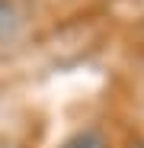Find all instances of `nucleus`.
Segmentation results:
<instances>
[{"label": "nucleus", "instance_id": "2", "mask_svg": "<svg viewBox=\"0 0 144 148\" xmlns=\"http://www.w3.org/2000/svg\"><path fill=\"white\" fill-rule=\"evenodd\" d=\"M70 148H90V145H83V142H80V145H70Z\"/></svg>", "mask_w": 144, "mask_h": 148}, {"label": "nucleus", "instance_id": "1", "mask_svg": "<svg viewBox=\"0 0 144 148\" xmlns=\"http://www.w3.org/2000/svg\"><path fill=\"white\" fill-rule=\"evenodd\" d=\"M3 26H7V10L0 7V29H3Z\"/></svg>", "mask_w": 144, "mask_h": 148}]
</instances>
